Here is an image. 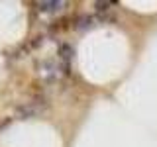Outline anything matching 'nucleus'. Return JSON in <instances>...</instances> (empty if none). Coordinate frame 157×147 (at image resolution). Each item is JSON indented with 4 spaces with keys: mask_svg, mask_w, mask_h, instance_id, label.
Masks as SVG:
<instances>
[{
    "mask_svg": "<svg viewBox=\"0 0 157 147\" xmlns=\"http://www.w3.org/2000/svg\"><path fill=\"white\" fill-rule=\"evenodd\" d=\"M36 6L41 10V12H57V10H61L65 6V2H36Z\"/></svg>",
    "mask_w": 157,
    "mask_h": 147,
    "instance_id": "obj_1",
    "label": "nucleus"
}]
</instances>
